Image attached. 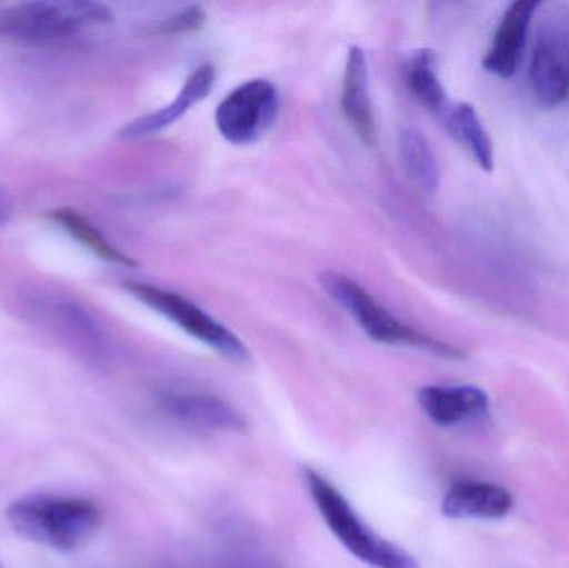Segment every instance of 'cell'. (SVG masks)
Instances as JSON below:
<instances>
[{"label":"cell","instance_id":"cell-2","mask_svg":"<svg viewBox=\"0 0 569 568\" xmlns=\"http://www.w3.org/2000/svg\"><path fill=\"white\" fill-rule=\"evenodd\" d=\"M305 484L335 539L360 562L373 568H420L410 552L375 534L327 477L307 469Z\"/></svg>","mask_w":569,"mask_h":568},{"label":"cell","instance_id":"cell-10","mask_svg":"<svg viewBox=\"0 0 569 568\" xmlns=\"http://www.w3.org/2000/svg\"><path fill=\"white\" fill-rule=\"evenodd\" d=\"M341 110L358 139L367 146H375L377 122L370 97V72L367 53L360 47H351L348 50L341 87Z\"/></svg>","mask_w":569,"mask_h":568},{"label":"cell","instance_id":"cell-16","mask_svg":"<svg viewBox=\"0 0 569 568\" xmlns=\"http://www.w3.org/2000/svg\"><path fill=\"white\" fill-rule=\"evenodd\" d=\"M407 83L418 102L427 107L441 120L450 112L453 103L448 99L437 70V57L431 50L415 53L407 67Z\"/></svg>","mask_w":569,"mask_h":568},{"label":"cell","instance_id":"cell-18","mask_svg":"<svg viewBox=\"0 0 569 568\" xmlns=\"http://www.w3.org/2000/svg\"><path fill=\"white\" fill-rule=\"evenodd\" d=\"M206 20V10L202 7L190 6L187 9L180 10V12L173 13L169 19L163 20L159 30L163 33L196 32V30L202 29Z\"/></svg>","mask_w":569,"mask_h":568},{"label":"cell","instance_id":"cell-5","mask_svg":"<svg viewBox=\"0 0 569 568\" xmlns=\"http://www.w3.org/2000/svg\"><path fill=\"white\" fill-rule=\"evenodd\" d=\"M530 82L543 107H558L569 97V6L555 3L537 30L530 57Z\"/></svg>","mask_w":569,"mask_h":568},{"label":"cell","instance_id":"cell-12","mask_svg":"<svg viewBox=\"0 0 569 568\" xmlns=\"http://www.w3.org/2000/svg\"><path fill=\"white\" fill-rule=\"evenodd\" d=\"M162 407L173 419L199 429L223 432H242L247 429L246 419L239 410L220 397L209 393H166L162 397Z\"/></svg>","mask_w":569,"mask_h":568},{"label":"cell","instance_id":"cell-17","mask_svg":"<svg viewBox=\"0 0 569 568\" xmlns=\"http://www.w3.org/2000/svg\"><path fill=\"white\" fill-rule=\"evenodd\" d=\"M53 219L63 227V229L69 230L70 236L73 239L82 242L83 246L89 247L96 256H99L100 259L109 260V262L119 263V266L133 267L136 266V260L132 257L123 253L122 250L113 247L99 230L96 229L93 223H90L86 217L80 216L76 210L62 209L53 212Z\"/></svg>","mask_w":569,"mask_h":568},{"label":"cell","instance_id":"cell-3","mask_svg":"<svg viewBox=\"0 0 569 568\" xmlns=\"http://www.w3.org/2000/svg\"><path fill=\"white\" fill-rule=\"evenodd\" d=\"M321 286L328 296L341 306L345 312L353 317L355 322L361 327L370 339L387 346H408L415 349L428 350L435 356L447 359H461L463 352L450 343L433 339L427 333L411 329L407 323L388 312L378 303L363 287L355 280L348 279L343 273L327 272L321 276Z\"/></svg>","mask_w":569,"mask_h":568},{"label":"cell","instance_id":"cell-11","mask_svg":"<svg viewBox=\"0 0 569 568\" xmlns=\"http://www.w3.org/2000/svg\"><path fill=\"white\" fill-rule=\"evenodd\" d=\"M510 490L497 484L461 480L445 494L441 512L453 520H500L513 509Z\"/></svg>","mask_w":569,"mask_h":568},{"label":"cell","instance_id":"cell-9","mask_svg":"<svg viewBox=\"0 0 569 568\" xmlns=\"http://www.w3.org/2000/svg\"><path fill=\"white\" fill-rule=\"evenodd\" d=\"M425 416L440 427L473 422L487 416L490 399L475 386H427L418 392Z\"/></svg>","mask_w":569,"mask_h":568},{"label":"cell","instance_id":"cell-6","mask_svg":"<svg viewBox=\"0 0 569 568\" xmlns=\"http://www.w3.org/2000/svg\"><path fill=\"white\" fill-rule=\"evenodd\" d=\"M130 296L146 303L150 309L159 312L160 316L176 323L177 327L189 333L193 339L202 342L203 346L216 350L220 356L226 357L230 362L247 363L250 360V352L246 343L226 326L213 319L206 310L200 309L197 303L190 302L186 297L170 290L160 289L157 286L142 282L126 283Z\"/></svg>","mask_w":569,"mask_h":568},{"label":"cell","instance_id":"cell-8","mask_svg":"<svg viewBox=\"0 0 569 568\" xmlns=\"http://www.w3.org/2000/svg\"><path fill=\"white\" fill-rule=\"evenodd\" d=\"M540 6L537 0H517L508 6L483 57L488 72L500 79H510L517 73L527 50L531 22Z\"/></svg>","mask_w":569,"mask_h":568},{"label":"cell","instance_id":"cell-19","mask_svg":"<svg viewBox=\"0 0 569 568\" xmlns=\"http://www.w3.org/2000/svg\"><path fill=\"white\" fill-rule=\"evenodd\" d=\"M7 213L6 210L0 209V223H3V220H6Z\"/></svg>","mask_w":569,"mask_h":568},{"label":"cell","instance_id":"cell-1","mask_svg":"<svg viewBox=\"0 0 569 568\" xmlns=\"http://www.w3.org/2000/svg\"><path fill=\"white\" fill-rule=\"evenodd\" d=\"M10 529L27 542L57 552H76L96 537L103 516L93 500L33 494L13 500L6 510Z\"/></svg>","mask_w":569,"mask_h":568},{"label":"cell","instance_id":"cell-20","mask_svg":"<svg viewBox=\"0 0 569 568\" xmlns=\"http://www.w3.org/2000/svg\"><path fill=\"white\" fill-rule=\"evenodd\" d=\"M0 568H7V567H6V566H3V564H2V562H0Z\"/></svg>","mask_w":569,"mask_h":568},{"label":"cell","instance_id":"cell-14","mask_svg":"<svg viewBox=\"0 0 569 568\" xmlns=\"http://www.w3.org/2000/svg\"><path fill=\"white\" fill-rule=\"evenodd\" d=\"M441 122L448 132L465 147L473 157L475 162L485 170L493 172L495 150L493 142L481 122L480 116L471 103H453L450 112Z\"/></svg>","mask_w":569,"mask_h":568},{"label":"cell","instance_id":"cell-15","mask_svg":"<svg viewBox=\"0 0 569 568\" xmlns=\"http://www.w3.org/2000/svg\"><path fill=\"white\" fill-rule=\"evenodd\" d=\"M398 152L405 172L418 189L427 193H435L440 189V162L435 156L433 147L420 130H401L398 136Z\"/></svg>","mask_w":569,"mask_h":568},{"label":"cell","instance_id":"cell-13","mask_svg":"<svg viewBox=\"0 0 569 568\" xmlns=\"http://www.w3.org/2000/svg\"><path fill=\"white\" fill-rule=\"evenodd\" d=\"M216 67L212 63L207 62L197 67L187 77L179 96L169 106L162 107V109L149 113V116L133 120L122 130V136L127 137V139H139V137L153 136V133L172 126L180 117L186 116L193 106L209 97V93L212 92L213 83H216Z\"/></svg>","mask_w":569,"mask_h":568},{"label":"cell","instance_id":"cell-4","mask_svg":"<svg viewBox=\"0 0 569 568\" xmlns=\"http://www.w3.org/2000/svg\"><path fill=\"white\" fill-rule=\"evenodd\" d=\"M112 12L103 3L89 0H33L6 10L0 32L30 42L69 39L87 23H106Z\"/></svg>","mask_w":569,"mask_h":568},{"label":"cell","instance_id":"cell-7","mask_svg":"<svg viewBox=\"0 0 569 568\" xmlns=\"http://www.w3.org/2000/svg\"><path fill=\"white\" fill-rule=\"evenodd\" d=\"M280 96L270 80L253 79L233 89L216 110L220 136L233 146L262 139L279 119Z\"/></svg>","mask_w":569,"mask_h":568}]
</instances>
